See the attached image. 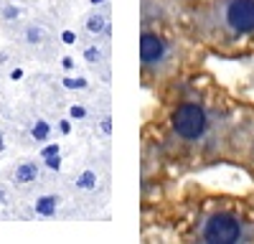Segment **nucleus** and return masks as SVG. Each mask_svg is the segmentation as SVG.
I'll use <instances>...</instances> for the list:
<instances>
[{"label":"nucleus","mask_w":254,"mask_h":244,"mask_svg":"<svg viewBox=\"0 0 254 244\" xmlns=\"http://www.w3.org/2000/svg\"><path fill=\"white\" fill-rule=\"evenodd\" d=\"M171 125L181 140H198L208 127V117L198 102H183V105H178L173 110Z\"/></svg>","instance_id":"nucleus-1"},{"label":"nucleus","mask_w":254,"mask_h":244,"mask_svg":"<svg viewBox=\"0 0 254 244\" xmlns=\"http://www.w3.org/2000/svg\"><path fill=\"white\" fill-rule=\"evenodd\" d=\"M242 234H244L242 221L234 214H226V211L211 214L198 232L201 242H206V244H231V242H239Z\"/></svg>","instance_id":"nucleus-2"},{"label":"nucleus","mask_w":254,"mask_h":244,"mask_svg":"<svg viewBox=\"0 0 254 244\" xmlns=\"http://www.w3.org/2000/svg\"><path fill=\"white\" fill-rule=\"evenodd\" d=\"M224 23L237 36L254 33V0H226Z\"/></svg>","instance_id":"nucleus-3"},{"label":"nucleus","mask_w":254,"mask_h":244,"mask_svg":"<svg viewBox=\"0 0 254 244\" xmlns=\"http://www.w3.org/2000/svg\"><path fill=\"white\" fill-rule=\"evenodd\" d=\"M168 54V44L165 38L158 33H142L140 38V59H142V66H155L165 59Z\"/></svg>","instance_id":"nucleus-4"},{"label":"nucleus","mask_w":254,"mask_h":244,"mask_svg":"<svg viewBox=\"0 0 254 244\" xmlns=\"http://www.w3.org/2000/svg\"><path fill=\"white\" fill-rule=\"evenodd\" d=\"M38 178V163L36 160H26V163H20V166L13 171V181L18 183V186H28L31 181Z\"/></svg>","instance_id":"nucleus-5"},{"label":"nucleus","mask_w":254,"mask_h":244,"mask_svg":"<svg viewBox=\"0 0 254 244\" xmlns=\"http://www.w3.org/2000/svg\"><path fill=\"white\" fill-rule=\"evenodd\" d=\"M59 203H61V198L59 196H54V193H46V196H41V198H36V214L38 216H54L56 214V209H59Z\"/></svg>","instance_id":"nucleus-6"},{"label":"nucleus","mask_w":254,"mask_h":244,"mask_svg":"<svg viewBox=\"0 0 254 244\" xmlns=\"http://www.w3.org/2000/svg\"><path fill=\"white\" fill-rule=\"evenodd\" d=\"M31 137L36 140V142H49V137H51V125L46 120H36L33 122V127H31Z\"/></svg>","instance_id":"nucleus-7"},{"label":"nucleus","mask_w":254,"mask_h":244,"mask_svg":"<svg viewBox=\"0 0 254 244\" xmlns=\"http://www.w3.org/2000/svg\"><path fill=\"white\" fill-rule=\"evenodd\" d=\"M76 188H84V191L97 188V173H94V171H84V173L76 178Z\"/></svg>","instance_id":"nucleus-8"},{"label":"nucleus","mask_w":254,"mask_h":244,"mask_svg":"<svg viewBox=\"0 0 254 244\" xmlns=\"http://www.w3.org/2000/svg\"><path fill=\"white\" fill-rule=\"evenodd\" d=\"M26 44H31V46L44 44V31H41L38 26H28L26 28Z\"/></svg>","instance_id":"nucleus-9"},{"label":"nucleus","mask_w":254,"mask_h":244,"mask_svg":"<svg viewBox=\"0 0 254 244\" xmlns=\"http://www.w3.org/2000/svg\"><path fill=\"white\" fill-rule=\"evenodd\" d=\"M87 28H89V33H102L104 31V15H89V20H87Z\"/></svg>","instance_id":"nucleus-10"},{"label":"nucleus","mask_w":254,"mask_h":244,"mask_svg":"<svg viewBox=\"0 0 254 244\" xmlns=\"http://www.w3.org/2000/svg\"><path fill=\"white\" fill-rule=\"evenodd\" d=\"M64 87H66V89H84V87H87V79H71V76H66V79H64Z\"/></svg>","instance_id":"nucleus-11"},{"label":"nucleus","mask_w":254,"mask_h":244,"mask_svg":"<svg viewBox=\"0 0 254 244\" xmlns=\"http://www.w3.org/2000/svg\"><path fill=\"white\" fill-rule=\"evenodd\" d=\"M51 155H59V145H56V142H46V145L41 148V160L51 158Z\"/></svg>","instance_id":"nucleus-12"},{"label":"nucleus","mask_w":254,"mask_h":244,"mask_svg":"<svg viewBox=\"0 0 254 244\" xmlns=\"http://www.w3.org/2000/svg\"><path fill=\"white\" fill-rule=\"evenodd\" d=\"M18 15H20V10H18L15 5H5V8H3V18L8 20V23H13V20H18Z\"/></svg>","instance_id":"nucleus-13"},{"label":"nucleus","mask_w":254,"mask_h":244,"mask_svg":"<svg viewBox=\"0 0 254 244\" xmlns=\"http://www.w3.org/2000/svg\"><path fill=\"white\" fill-rule=\"evenodd\" d=\"M44 163H46V168H49V171H59V168H61V155L44 158Z\"/></svg>","instance_id":"nucleus-14"},{"label":"nucleus","mask_w":254,"mask_h":244,"mask_svg":"<svg viewBox=\"0 0 254 244\" xmlns=\"http://www.w3.org/2000/svg\"><path fill=\"white\" fill-rule=\"evenodd\" d=\"M84 59H87L89 61V64H97V61H99V49H87V51H84Z\"/></svg>","instance_id":"nucleus-15"},{"label":"nucleus","mask_w":254,"mask_h":244,"mask_svg":"<svg viewBox=\"0 0 254 244\" xmlns=\"http://www.w3.org/2000/svg\"><path fill=\"white\" fill-rule=\"evenodd\" d=\"M69 115H71L74 120H84V117H87V110H84L81 105H74V107L69 110Z\"/></svg>","instance_id":"nucleus-16"},{"label":"nucleus","mask_w":254,"mask_h":244,"mask_svg":"<svg viewBox=\"0 0 254 244\" xmlns=\"http://www.w3.org/2000/svg\"><path fill=\"white\" fill-rule=\"evenodd\" d=\"M61 38H64V44H76V33L74 31H64Z\"/></svg>","instance_id":"nucleus-17"},{"label":"nucleus","mask_w":254,"mask_h":244,"mask_svg":"<svg viewBox=\"0 0 254 244\" xmlns=\"http://www.w3.org/2000/svg\"><path fill=\"white\" fill-rule=\"evenodd\" d=\"M59 132H61V135H69V132H71L69 120H61V122H59Z\"/></svg>","instance_id":"nucleus-18"},{"label":"nucleus","mask_w":254,"mask_h":244,"mask_svg":"<svg viewBox=\"0 0 254 244\" xmlns=\"http://www.w3.org/2000/svg\"><path fill=\"white\" fill-rule=\"evenodd\" d=\"M61 66L66 69V71H71V69H74V59H71V56H64V61H61Z\"/></svg>","instance_id":"nucleus-19"},{"label":"nucleus","mask_w":254,"mask_h":244,"mask_svg":"<svg viewBox=\"0 0 254 244\" xmlns=\"http://www.w3.org/2000/svg\"><path fill=\"white\" fill-rule=\"evenodd\" d=\"M112 130V122H110V117H104L102 120V132H110Z\"/></svg>","instance_id":"nucleus-20"},{"label":"nucleus","mask_w":254,"mask_h":244,"mask_svg":"<svg viewBox=\"0 0 254 244\" xmlns=\"http://www.w3.org/2000/svg\"><path fill=\"white\" fill-rule=\"evenodd\" d=\"M20 76H23V71H20V69H13V74H10V79H15V81H18Z\"/></svg>","instance_id":"nucleus-21"},{"label":"nucleus","mask_w":254,"mask_h":244,"mask_svg":"<svg viewBox=\"0 0 254 244\" xmlns=\"http://www.w3.org/2000/svg\"><path fill=\"white\" fill-rule=\"evenodd\" d=\"M5 148V140H3V135H0V150H3Z\"/></svg>","instance_id":"nucleus-22"},{"label":"nucleus","mask_w":254,"mask_h":244,"mask_svg":"<svg viewBox=\"0 0 254 244\" xmlns=\"http://www.w3.org/2000/svg\"><path fill=\"white\" fill-rule=\"evenodd\" d=\"M3 198H5V191H3V188H0V201H3Z\"/></svg>","instance_id":"nucleus-23"},{"label":"nucleus","mask_w":254,"mask_h":244,"mask_svg":"<svg viewBox=\"0 0 254 244\" xmlns=\"http://www.w3.org/2000/svg\"><path fill=\"white\" fill-rule=\"evenodd\" d=\"M102 3V0H92V5H99Z\"/></svg>","instance_id":"nucleus-24"}]
</instances>
